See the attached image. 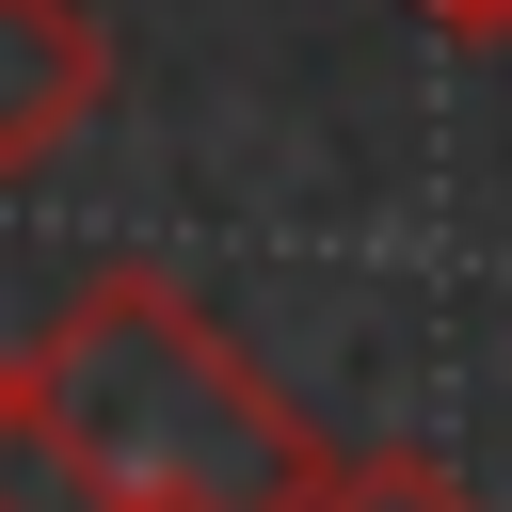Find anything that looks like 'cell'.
Masks as SVG:
<instances>
[{
    "label": "cell",
    "mask_w": 512,
    "mask_h": 512,
    "mask_svg": "<svg viewBox=\"0 0 512 512\" xmlns=\"http://www.w3.org/2000/svg\"><path fill=\"white\" fill-rule=\"evenodd\" d=\"M288 512H480L432 448H320V480L288 496Z\"/></svg>",
    "instance_id": "3"
},
{
    "label": "cell",
    "mask_w": 512,
    "mask_h": 512,
    "mask_svg": "<svg viewBox=\"0 0 512 512\" xmlns=\"http://www.w3.org/2000/svg\"><path fill=\"white\" fill-rule=\"evenodd\" d=\"M32 400L64 416L112 512H288L320 480V416L160 272L64 288V320L32 336Z\"/></svg>",
    "instance_id": "1"
},
{
    "label": "cell",
    "mask_w": 512,
    "mask_h": 512,
    "mask_svg": "<svg viewBox=\"0 0 512 512\" xmlns=\"http://www.w3.org/2000/svg\"><path fill=\"white\" fill-rule=\"evenodd\" d=\"M112 96V32L80 0H0V176H48Z\"/></svg>",
    "instance_id": "2"
}]
</instances>
